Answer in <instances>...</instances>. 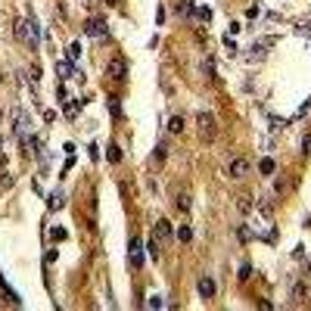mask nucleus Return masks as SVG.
<instances>
[{"label": "nucleus", "mask_w": 311, "mask_h": 311, "mask_svg": "<svg viewBox=\"0 0 311 311\" xmlns=\"http://www.w3.org/2000/svg\"><path fill=\"white\" fill-rule=\"evenodd\" d=\"M106 31H109V25H106L103 19H91V22L84 25V34H91V37H103Z\"/></svg>", "instance_id": "3"}, {"label": "nucleus", "mask_w": 311, "mask_h": 311, "mask_svg": "<svg viewBox=\"0 0 311 311\" xmlns=\"http://www.w3.org/2000/svg\"><path fill=\"white\" fill-rule=\"evenodd\" d=\"M302 153H305V156L311 153V134H305V137H302Z\"/></svg>", "instance_id": "20"}, {"label": "nucleus", "mask_w": 311, "mask_h": 311, "mask_svg": "<svg viewBox=\"0 0 311 311\" xmlns=\"http://www.w3.org/2000/svg\"><path fill=\"white\" fill-rule=\"evenodd\" d=\"M249 274H252V268L243 265V268H240V280H249Z\"/></svg>", "instance_id": "22"}, {"label": "nucleus", "mask_w": 311, "mask_h": 311, "mask_svg": "<svg viewBox=\"0 0 311 311\" xmlns=\"http://www.w3.org/2000/svg\"><path fill=\"white\" fill-rule=\"evenodd\" d=\"M162 305H165V302H162V296H156V293L147 299V308H162Z\"/></svg>", "instance_id": "16"}, {"label": "nucleus", "mask_w": 311, "mask_h": 311, "mask_svg": "<svg viewBox=\"0 0 311 311\" xmlns=\"http://www.w3.org/2000/svg\"><path fill=\"white\" fill-rule=\"evenodd\" d=\"M178 209L187 212V209H190V196H178Z\"/></svg>", "instance_id": "19"}, {"label": "nucleus", "mask_w": 311, "mask_h": 311, "mask_svg": "<svg viewBox=\"0 0 311 311\" xmlns=\"http://www.w3.org/2000/svg\"><path fill=\"white\" fill-rule=\"evenodd\" d=\"M106 103H109V112L115 115V119H122V106H119V96H109Z\"/></svg>", "instance_id": "13"}, {"label": "nucleus", "mask_w": 311, "mask_h": 311, "mask_svg": "<svg viewBox=\"0 0 311 311\" xmlns=\"http://www.w3.org/2000/svg\"><path fill=\"white\" fill-rule=\"evenodd\" d=\"M190 237H193V230H190V227H178V240L190 243Z\"/></svg>", "instance_id": "17"}, {"label": "nucleus", "mask_w": 311, "mask_h": 311, "mask_svg": "<svg viewBox=\"0 0 311 311\" xmlns=\"http://www.w3.org/2000/svg\"><path fill=\"white\" fill-rule=\"evenodd\" d=\"M196 289H199V296H202V299H212V296H215V280H212V277H199Z\"/></svg>", "instance_id": "6"}, {"label": "nucleus", "mask_w": 311, "mask_h": 311, "mask_svg": "<svg viewBox=\"0 0 311 311\" xmlns=\"http://www.w3.org/2000/svg\"><path fill=\"white\" fill-rule=\"evenodd\" d=\"M240 240H243V243L252 240V230H249V227H240Z\"/></svg>", "instance_id": "21"}, {"label": "nucleus", "mask_w": 311, "mask_h": 311, "mask_svg": "<svg viewBox=\"0 0 311 311\" xmlns=\"http://www.w3.org/2000/svg\"><path fill=\"white\" fill-rule=\"evenodd\" d=\"M28 124H31L28 112H22V109H19V112H16V134H19L22 140H28Z\"/></svg>", "instance_id": "4"}, {"label": "nucleus", "mask_w": 311, "mask_h": 311, "mask_svg": "<svg viewBox=\"0 0 311 311\" xmlns=\"http://www.w3.org/2000/svg\"><path fill=\"white\" fill-rule=\"evenodd\" d=\"M128 258H131V265H134V268H140V265H143V255H140V240H131V246H128Z\"/></svg>", "instance_id": "8"}, {"label": "nucleus", "mask_w": 311, "mask_h": 311, "mask_svg": "<svg viewBox=\"0 0 311 311\" xmlns=\"http://www.w3.org/2000/svg\"><path fill=\"white\" fill-rule=\"evenodd\" d=\"M81 60V41H72L69 44V62H78Z\"/></svg>", "instance_id": "11"}, {"label": "nucleus", "mask_w": 311, "mask_h": 311, "mask_svg": "<svg viewBox=\"0 0 311 311\" xmlns=\"http://www.w3.org/2000/svg\"><path fill=\"white\" fill-rule=\"evenodd\" d=\"M261 174H274V159H261Z\"/></svg>", "instance_id": "15"}, {"label": "nucleus", "mask_w": 311, "mask_h": 311, "mask_svg": "<svg viewBox=\"0 0 311 311\" xmlns=\"http://www.w3.org/2000/svg\"><path fill=\"white\" fill-rule=\"evenodd\" d=\"M156 233H159L162 240H165V237H171V224H168V221H156Z\"/></svg>", "instance_id": "12"}, {"label": "nucleus", "mask_w": 311, "mask_h": 311, "mask_svg": "<svg viewBox=\"0 0 311 311\" xmlns=\"http://www.w3.org/2000/svg\"><path fill=\"white\" fill-rule=\"evenodd\" d=\"M106 156H109V162H122V150L115 147V143H112V147H106Z\"/></svg>", "instance_id": "14"}, {"label": "nucleus", "mask_w": 311, "mask_h": 311, "mask_svg": "<svg viewBox=\"0 0 311 311\" xmlns=\"http://www.w3.org/2000/svg\"><path fill=\"white\" fill-rule=\"evenodd\" d=\"M106 75H109L112 81H124V78H128V62H124V56H112V60L106 62Z\"/></svg>", "instance_id": "2"}, {"label": "nucleus", "mask_w": 311, "mask_h": 311, "mask_svg": "<svg viewBox=\"0 0 311 311\" xmlns=\"http://www.w3.org/2000/svg\"><path fill=\"white\" fill-rule=\"evenodd\" d=\"M13 31H16L19 41H25L28 47H31V50H34L37 44H41V31H37V22H34V19H16Z\"/></svg>", "instance_id": "1"}, {"label": "nucleus", "mask_w": 311, "mask_h": 311, "mask_svg": "<svg viewBox=\"0 0 311 311\" xmlns=\"http://www.w3.org/2000/svg\"><path fill=\"white\" fill-rule=\"evenodd\" d=\"M150 255H153V258H159V243H156V240L150 243Z\"/></svg>", "instance_id": "23"}, {"label": "nucleus", "mask_w": 311, "mask_h": 311, "mask_svg": "<svg viewBox=\"0 0 311 311\" xmlns=\"http://www.w3.org/2000/svg\"><path fill=\"white\" fill-rule=\"evenodd\" d=\"M184 124H187V122H184V115H171L168 131H171V134H181V131H184Z\"/></svg>", "instance_id": "10"}, {"label": "nucleus", "mask_w": 311, "mask_h": 311, "mask_svg": "<svg viewBox=\"0 0 311 311\" xmlns=\"http://www.w3.org/2000/svg\"><path fill=\"white\" fill-rule=\"evenodd\" d=\"M199 131H202V137H212V134H215V119H212L209 112L199 115Z\"/></svg>", "instance_id": "7"}, {"label": "nucleus", "mask_w": 311, "mask_h": 311, "mask_svg": "<svg viewBox=\"0 0 311 311\" xmlns=\"http://www.w3.org/2000/svg\"><path fill=\"white\" fill-rule=\"evenodd\" d=\"M249 168H252L249 159H233V162H230V178H246Z\"/></svg>", "instance_id": "5"}, {"label": "nucleus", "mask_w": 311, "mask_h": 311, "mask_svg": "<svg viewBox=\"0 0 311 311\" xmlns=\"http://www.w3.org/2000/svg\"><path fill=\"white\" fill-rule=\"evenodd\" d=\"M196 16L202 19V22H209V19H212V9H209V6H199V9H196Z\"/></svg>", "instance_id": "18"}, {"label": "nucleus", "mask_w": 311, "mask_h": 311, "mask_svg": "<svg viewBox=\"0 0 311 311\" xmlns=\"http://www.w3.org/2000/svg\"><path fill=\"white\" fill-rule=\"evenodd\" d=\"M240 209H243V212H249V209H252V202H249L246 196H240Z\"/></svg>", "instance_id": "24"}, {"label": "nucleus", "mask_w": 311, "mask_h": 311, "mask_svg": "<svg viewBox=\"0 0 311 311\" xmlns=\"http://www.w3.org/2000/svg\"><path fill=\"white\" fill-rule=\"evenodd\" d=\"M56 75H60L62 81H69V78H75V65L69 60H60V62H56Z\"/></svg>", "instance_id": "9"}]
</instances>
